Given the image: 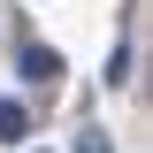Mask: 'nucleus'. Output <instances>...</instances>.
I'll return each instance as SVG.
<instances>
[{
	"mask_svg": "<svg viewBox=\"0 0 153 153\" xmlns=\"http://www.w3.org/2000/svg\"><path fill=\"white\" fill-rule=\"evenodd\" d=\"M16 69L31 76V84H46V76H61V61H54V46H38V38H31V46L16 54Z\"/></svg>",
	"mask_w": 153,
	"mask_h": 153,
	"instance_id": "obj_1",
	"label": "nucleus"
},
{
	"mask_svg": "<svg viewBox=\"0 0 153 153\" xmlns=\"http://www.w3.org/2000/svg\"><path fill=\"white\" fill-rule=\"evenodd\" d=\"M23 130H31V107H23V100H0V138H8V146H16Z\"/></svg>",
	"mask_w": 153,
	"mask_h": 153,
	"instance_id": "obj_2",
	"label": "nucleus"
},
{
	"mask_svg": "<svg viewBox=\"0 0 153 153\" xmlns=\"http://www.w3.org/2000/svg\"><path fill=\"white\" fill-rule=\"evenodd\" d=\"M76 153H115V146H107V130H76Z\"/></svg>",
	"mask_w": 153,
	"mask_h": 153,
	"instance_id": "obj_3",
	"label": "nucleus"
}]
</instances>
